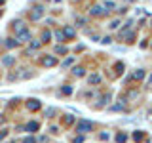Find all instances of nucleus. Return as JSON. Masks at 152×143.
I'll use <instances>...</instances> for the list:
<instances>
[{
	"label": "nucleus",
	"mask_w": 152,
	"mask_h": 143,
	"mask_svg": "<svg viewBox=\"0 0 152 143\" xmlns=\"http://www.w3.org/2000/svg\"><path fill=\"white\" fill-rule=\"evenodd\" d=\"M72 73H74V76H84L86 74V69H84V67H74Z\"/></svg>",
	"instance_id": "9"
},
{
	"label": "nucleus",
	"mask_w": 152,
	"mask_h": 143,
	"mask_svg": "<svg viewBox=\"0 0 152 143\" xmlns=\"http://www.w3.org/2000/svg\"><path fill=\"white\" fill-rule=\"evenodd\" d=\"M133 78H135V80H142V78H145V71H142V69L135 71V73H133Z\"/></svg>",
	"instance_id": "12"
},
{
	"label": "nucleus",
	"mask_w": 152,
	"mask_h": 143,
	"mask_svg": "<svg viewBox=\"0 0 152 143\" xmlns=\"http://www.w3.org/2000/svg\"><path fill=\"white\" fill-rule=\"evenodd\" d=\"M2 2H4V0H0V4H2Z\"/></svg>",
	"instance_id": "29"
},
{
	"label": "nucleus",
	"mask_w": 152,
	"mask_h": 143,
	"mask_svg": "<svg viewBox=\"0 0 152 143\" xmlns=\"http://www.w3.org/2000/svg\"><path fill=\"white\" fill-rule=\"evenodd\" d=\"M150 126H152V122H150Z\"/></svg>",
	"instance_id": "31"
},
{
	"label": "nucleus",
	"mask_w": 152,
	"mask_h": 143,
	"mask_svg": "<svg viewBox=\"0 0 152 143\" xmlns=\"http://www.w3.org/2000/svg\"><path fill=\"white\" fill-rule=\"evenodd\" d=\"M127 2H135V0H127Z\"/></svg>",
	"instance_id": "28"
},
{
	"label": "nucleus",
	"mask_w": 152,
	"mask_h": 143,
	"mask_svg": "<svg viewBox=\"0 0 152 143\" xmlns=\"http://www.w3.org/2000/svg\"><path fill=\"white\" fill-rule=\"evenodd\" d=\"M13 61H15V57H13V55H8V57H4V59H2V63H4V67H12Z\"/></svg>",
	"instance_id": "6"
},
{
	"label": "nucleus",
	"mask_w": 152,
	"mask_h": 143,
	"mask_svg": "<svg viewBox=\"0 0 152 143\" xmlns=\"http://www.w3.org/2000/svg\"><path fill=\"white\" fill-rule=\"evenodd\" d=\"M104 8H107V13H108V12H112V10H116V4H114L112 0H107V2H104Z\"/></svg>",
	"instance_id": "11"
},
{
	"label": "nucleus",
	"mask_w": 152,
	"mask_h": 143,
	"mask_svg": "<svg viewBox=\"0 0 152 143\" xmlns=\"http://www.w3.org/2000/svg\"><path fill=\"white\" fill-rule=\"evenodd\" d=\"M88 82L89 84H99V82H101V76H99V74H91L88 78Z\"/></svg>",
	"instance_id": "10"
},
{
	"label": "nucleus",
	"mask_w": 152,
	"mask_h": 143,
	"mask_svg": "<svg viewBox=\"0 0 152 143\" xmlns=\"http://www.w3.org/2000/svg\"><path fill=\"white\" fill-rule=\"evenodd\" d=\"M55 38H57L59 42H63V38H65V32H63V31H57V32H55Z\"/></svg>",
	"instance_id": "20"
},
{
	"label": "nucleus",
	"mask_w": 152,
	"mask_h": 143,
	"mask_svg": "<svg viewBox=\"0 0 152 143\" xmlns=\"http://www.w3.org/2000/svg\"><path fill=\"white\" fill-rule=\"evenodd\" d=\"M124 105H126V101H124V99H122V101H120V103H116V105H112V107H110V111H122V109H124Z\"/></svg>",
	"instance_id": "13"
},
{
	"label": "nucleus",
	"mask_w": 152,
	"mask_h": 143,
	"mask_svg": "<svg viewBox=\"0 0 152 143\" xmlns=\"http://www.w3.org/2000/svg\"><path fill=\"white\" fill-rule=\"evenodd\" d=\"M76 130H78L80 133L91 132V130H93V122H89V120H80V122H78V126H76Z\"/></svg>",
	"instance_id": "1"
},
{
	"label": "nucleus",
	"mask_w": 152,
	"mask_h": 143,
	"mask_svg": "<svg viewBox=\"0 0 152 143\" xmlns=\"http://www.w3.org/2000/svg\"><path fill=\"white\" fill-rule=\"evenodd\" d=\"M27 107L31 109V111L32 109H40V101H38V99H31V101L27 103Z\"/></svg>",
	"instance_id": "7"
},
{
	"label": "nucleus",
	"mask_w": 152,
	"mask_h": 143,
	"mask_svg": "<svg viewBox=\"0 0 152 143\" xmlns=\"http://www.w3.org/2000/svg\"><path fill=\"white\" fill-rule=\"evenodd\" d=\"M112 42V38L110 36H104V38H101V44H110Z\"/></svg>",
	"instance_id": "24"
},
{
	"label": "nucleus",
	"mask_w": 152,
	"mask_h": 143,
	"mask_svg": "<svg viewBox=\"0 0 152 143\" xmlns=\"http://www.w3.org/2000/svg\"><path fill=\"white\" fill-rule=\"evenodd\" d=\"M27 130H28V132H36V130H38V124H36V122H28V124H27Z\"/></svg>",
	"instance_id": "17"
},
{
	"label": "nucleus",
	"mask_w": 152,
	"mask_h": 143,
	"mask_svg": "<svg viewBox=\"0 0 152 143\" xmlns=\"http://www.w3.org/2000/svg\"><path fill=\"white\" fill-rule=\"evenodd\" d=\"M51 40V32L50 31H44V35H42V40L40 42H50Z\"/></svg>",
	"instance_id": "16"
},
{
	"label": "nucleus",
	"mask_w": 152,
	"mask_h": 143,
	"mask_svg": "<svg viewBox=\"0 0 152 143\" xmlns=\"http://www.w3.org/2000/svg\"><path fill=\"white\" fill-rule=\"evenodd\" d=\"M17 35H19V42H28V40L32 38V35H31V32L27 31V29H23V31H19Z\"/></svg>",
	"instance_id": "2"
},
{
	"label": "nucleus",
	"mask_w": 152,
	"mask_h": 143,
	"mask_svg": "<svg viewBox=\"0 0 152 143\" xmlns=\"http://www.w3.org/2000/svg\"><path fill=\"white\" fill-rule=\"evenodd\" d=\"M63 32H65V36H66V38H74V35H76L72 27H65V31H63Z\"/></svg>",
	"instance_id": "8"
},
{
	"label": "nucleus",
	"mask_w": 152,
	"mask_h": 143,
	"mask_svg": "<svg viewBox=\"0 0 152 143\" xmlns=\"http://www.w3.org/2000/svg\"><path fill=\"white\" fill-rule=\"evenodd\" d=\"M23 29H25V23H21V21L15 23V31H17V32H19V31H23Z\"/></svg>",
	"instance_id": "22"
},
{
	"label": "nucleus",
	"mask_w": 152,
	"mask_h": 143,
	"mask_svg": "<svg viewBox=\"0 0 152 143\" xmlns=\"http://www.w3.org/2000/svg\"><path fill=\"white\" fill-rule=\"evenodd\" d=\"M108 101H110V94H104V95H103V101L99 103V107H103V105H104V103H108Z\"/></svg>",
	"instance_id": "19"
},
{
	"label": "nucleus",
	"mask_w": 152,
	"mask_h": 143,
	"mask_svg": "<svg viewBox=\"0 0 152 143\" xmlns=\"http://www.w3.org/2000/svg\"><path fill=\"white\" fill-rule=\"evenodd\" d=\"M55 2H61V0H55Z\"/></svg>",
	"instance_id": "30"
},
{
	"label": "nucleus",
	"mask_w": 152,
	"mask_h": 143,
	"mask_svg": "<svg viewBox=\"0 0 152 143\" xmlns=\"http://www.w3.org/2000/svg\"><path fill=\"white\" fill-rule=\"evenodd\" d=\"M23 143H34V137H27V139L23 141Z\"/></svg>",
	"instance_id": "26"
},
{
	"label": "nucleus",
	"mask_w": 152,
	"mask_h": 143,
	"mask_svg": "<svg viewBox=\"0 0 152 143\" xmlns=\"http://www.w3.org/2000/svg\"><path fill=\"white\" fill-rule=\"evenodd\" d=\"M72 143H84V137H82V136H80V137H76V139H74Z\"/></svg>",
	"instance_id": "25"
},
{
	"label": "nucleus",
	"mask_w": 152,
	"mask_h": 143,
	"mask_svg": "<svg viewBox=\"0 0 152 143\" xmlns=\"http://www.w3.org/2000/svg\"><path fill=\"white\" fill-rule=\"evenodd\" d=\"M6 46L10 48V50H12V48L19 46V42H17V40H13V38H8V40H6Z\"/></svg>",
	"instance_id": "14"
},
{
	"label": "nucleus",
	"mask_w": 152,
	"mask_h": 143,
	"mask_svg": "<svg viewBox=\"0 0 152 143\" xmlns=\"http://www.w3.org/2000/svg\"><path fill=\"white\" fill-rule=\"evenodd\" d=\"M72 61H74L72 57H69V59H65V61H63V67H70V65H72Z\"/></svg>",
	"instance_id": "23"
},
{
	"label": "nucleus",
	"mask_w": 152,
	"mask_h": 143,
	"mask_svg": "<svg viewBox=\"0 0 152 143\" xmlns=\"http://www.w3.org/2000/svg\"><path fill=\"white\" fill-rule=\"evenodd\" d=\"M118 27H120V19H114V21H110V25H108L110 31H116Z\"/></svg>",
	"instance_id": "15"
},
{
	"label": "nucleus",
	"mask_w": 152,
	"mask_h": 143,
	"mask_svg": "<svg viewBox=\"0 0 152 143\" xmlns=\"http://www.w3.org/2000/svg\"><path fill=\"white\" fill-rule=\"evenodd\" d=\"M42 13H44V10H42L40 6H38V8H34V12H32V13H31V17H32V21H38V19H40V17H42Z\"/></svg>",
	"instance_id": "3"
},
{
	"label": "nucleus",
	"mask_w": 152,
	"mask_h": 143,
	"mask_svg": "<svg viewBox=\"0 0 152 143\" xmlns=\"http://www.w3.org/2000/svg\"><path fill=\"white\" fill-rule=\"evenodd\" d=\"M55 54H66V48L65 46H57L55 48Z\"/></svg>",
	"instance_id": "21"
},
{
	"label": "nucleus",
	"mask_w": 152,
	"mask_h": 143,
	"mask_svg": "<svg viewBox=\"0 0 152 143\" xmlns=\"http://www.w3.org/2000/svg\"><path fill=\"white\" fill-rule=\"evenodd\" d=\"M42 63H44L46 67H53V65H57V59H55V57H44Z\"/></svg>",
	"instance_id": "5"
},
{
	"label": "nucleus",
	"mask_w": 152,
	"mask_h": 143,
	"mask_svg": "<svg viewBox=\"0 0 152 143\" xmlns=\"http://www.w3.org/2000/svg\"><path fill=\"white\" fill-rule=\"evenodd\" d=\"M107 10H103V6H93L91 8V15H104Z\"/></svg>",
	"instance_id": "4"
},
{
	"label": "nucleus",
	"mask_w": 152,
	"mask_h": 143,
	"mask_svg": "<svg viewBox=\"0 0 152 143\" xmlns=\"http://www.w3.org/2000/svg\"><path fill=\"white\" fill-rule=\"evenodd\" d=\"M126 139H127L126 133H118V136H116V141H118V143H126Z\"/></svg>",
	"instance_id": "18"
},
{
	"label": "nucleus",
	"mask_w": 152,
	"mask_h": 143,
	"mask_svg": "<svg viewBox=\"0 0 152 143\" xmlns=\"http://www.w3.org/2000/svg\"><path fill=\"white\" fill-rule=\"evenodd\" d=\"M148 84H152V74H150V78H148Z\"/></svg>",
	"instance_id": "27"
}]
</instances>
